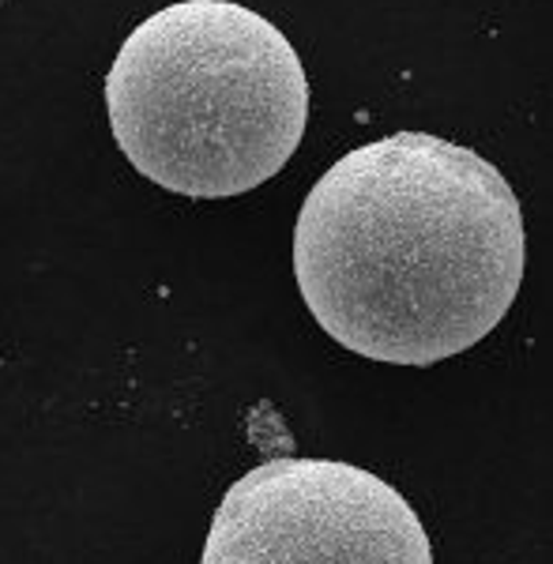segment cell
Listing matches in <instances>:
<instances>
[{
    "label": "cell",
    "instance_id": "cell-1",
    "mask_svg": "<svg viewBox=\"0 0 553 564\" xmlns=\"http://www.w3.org/2000/svg\"><path fill=\"white\" fill-rule=\"evenodd\" d=\"M523 260V212L505 174L430 132L343 154L294 226L313 321L350 354L392 366H433L482 343L520 294Z\"/></svg>",
    "mask_w": 553,
    "mask_h": 564
},
{
    "label": "cell",
    "instance_id": "cell-2",
    "mask_svg": "<svg viewBox=\"0 0 553 564\" xmlns=\"http://www.w3.org/2000/svg\"><path fill=\"white\" fill-rule=\"evenodd\" d=\"M117 148L193 199L264 185L310 121V79L275 23L234 0H177L124 39L106 76Z\"/></svg>",
    "mask_w": 553,
    "mask_h": 564
},
{
    "label": "cell",
    "instance_id": "cell-3",
    "mask_svg": "<svg viewBox=\"0 0 553 564\" xmlns=\"http://www.w3.org/2000/svg\"><path fill=\"white\" fill-rule=\"evenodd\" d=\"M199 564H433L406 497L355 463L279 456L215 508Z\"/></svg>",
    "mask_w": 553,
    "mask_h": 564
}]
</instances>
